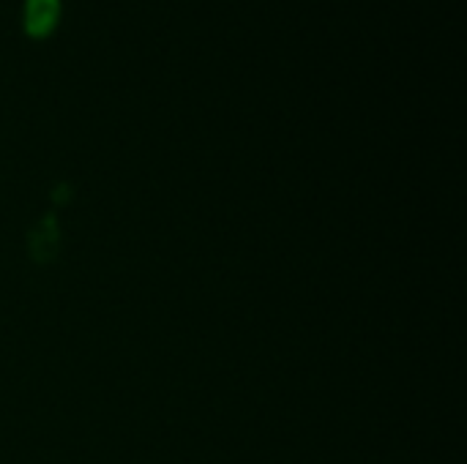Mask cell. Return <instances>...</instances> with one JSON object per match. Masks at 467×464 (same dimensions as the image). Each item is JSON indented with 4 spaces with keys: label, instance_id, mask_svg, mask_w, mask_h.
Listing matches in <instances>:
<instances>
[{
    "label": "cell",
    "instance_id": "obj_1",
    "mask_svg": "<svg viewBox=\"0 0 467 464\" xmlns=\"http://www.w3.org/2000/svg\"><path fill=\"white\" fill-rule=\"evenodd\" d=\"M60 0H27L25 3V30L30 36H47L57 22Z\"/></svg>",
    "mask_w": 467,
    "mask_h": 464
}]
</instances>
